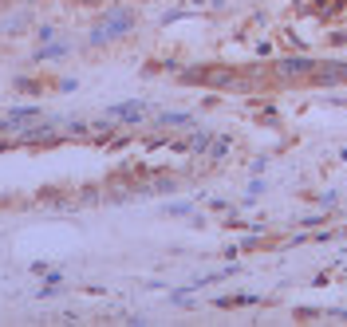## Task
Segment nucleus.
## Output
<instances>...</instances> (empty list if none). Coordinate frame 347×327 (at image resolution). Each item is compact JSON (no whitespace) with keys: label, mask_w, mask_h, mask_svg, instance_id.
Segmentation results:
<instances>
[{"label":"nucleus","mask_w":347,"mask_h":327,"mask_svg":"<svg viewBox=\"0 0 347 327\" xmlns=\"http://www.w3.org/2000/svg\"><path fill=\"white\" fill-rule=\"evenodd\" d=\"M110 114H119V118H142L146 107H142V103H123V107H114Z\"/></svg>","instance_id":"f257e3e1"}]
</instances>
